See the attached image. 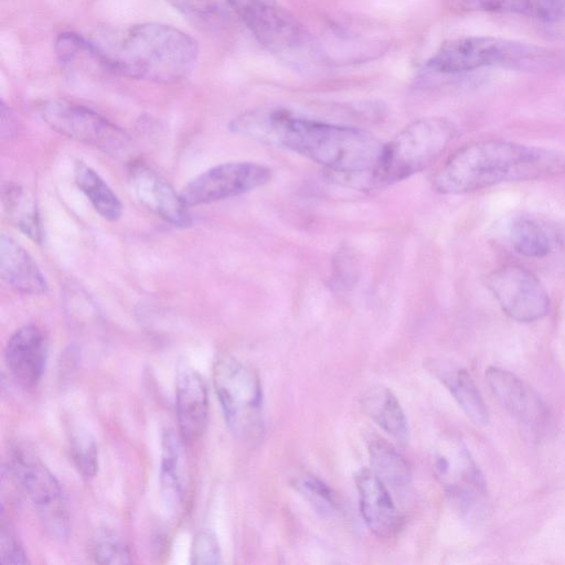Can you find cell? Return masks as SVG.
<instances>
[{
	"instance_id": "obj_1",
	"label": "cell",
	"mask_w": 565,
	"mask_h": 565,
	"mask_svg": "<svg viewBox=\"0 0 565 565\" xmlns=\"http://www.w3.org/2000/svg\"><path fill=\"white\" fill-rule=\"evenodd\" d=\"M233 132L275 141L327 168L332 178L359 189L375 188L373 173L384 143L369 131L295 116L278 107H259L234 118Z\"/></svg>"
},
{
	"instance_id": "obj_2",
	"label": "cell",
	"mask_w": 565,
	"mask_h": 565,
	"mask_svg": "<svg viewBox=\"0 0 565 565\" xmlns=\"http://www.w3.org/2000/svg\"><path fill=\"white\" fill-rule=\"evenodd\" d=\"M565 173V154L504 140H487L457 150L438 170L433 188L463 194L503 182L531 181Z\"/></svg>"
},
{
	"instance_id": "obj_3",
	"label": "cell",
	"mask_w": 565,
	"mask_h": 565,
	"mask_svg": "<svg viewBox=\"0 0 565 565\" xmlns=\"http://www.w3.org/2000/svg\"><path fill=\"white\" fill-rule=\"evenodd\" d=\"M100 47L110 72L157 83L185 77L199 55L193 38L172 25L157 22L134 25L115 47Z\"/></svg>"
},
{
	"instance_id": "obj_4",
	"label": "cell",
	"mask_w": 565,
	"mask_h": 565,
	"mask_svg": "<svg viewBox=\"0 0 565 565\" xmlns=\"http://www.w3.org/2000/svg\"><path fill=\"white\" fill-rule=\"evenodd\" d=\"M556 64V56L543 47L491 36L446 41L427 61V67L445 74L489 66L542 72L554 68Z\"/></svg>"
},
{
	"instance_id": "obj_5",
	"label": "cell",
	"mask_w": 565,
	"mask_h": 565,
	"mask_svg": "<svg viewBox=\"0 0 565 565\" xmlns=\"http://www.w3.org/2000/svg\"><path fill=\"white\" fill-rule=\"evenodd\" d=\"M457 136L456 126L441 117L417 119L390 142L373 173L374 185L405 180L435 162Z\"/></svg>"
},
{
	"instance_id": "obj_6",
	"label": "cell",
	"mask_w": 565,
	"mask_h": 565,
	"mask_svg": "<svg viewBox=\"0 0 565 565\" xmlns=\"http://www.w3.org/2000/svg\"><path fill=\"white\" fill-rule=\"evenodd\" d=\"M213 383L226 425L237 439L254 443L264 433L263 393L256 371L230 354L216 358Z\"/></svg>"
},
{
	"instance_id": "obj_7",
	"label": "cell",
	"mask_w": 565,
	"mask_h": 565,
	"mask_svg": "<svg viewBox=\"0 0 565 565\" xmlns=\"http://www.w3.org/2000/svg\"><path fill=\"white\" fill-rule=\"evenodd\" d=\"M8 468L24 493L46 534L64 541L70 533V516L63 490L51 470L31 449L22 445L11 447Z\"/></svg>"
},
{
	"instance_id": "obj_8",
	"label": "cell",
	"mask_w": 565,
	"mask_h": 565,
	"mask_svg": "<svg viewBox=\"0 0 565 565\" xmlns=\"http://www.w3.org/2000/svg\"><path fill=\"white\" fill-rule=\"evenodd\" d=\"M43 120L58 134L122 157L129 150L127 134L98 113L66 100H50L41 107Z\"/></svg>"
},
{
	"instance_id": "obj_9",
	"label": "cell",
	"mask_w": 565,
	"mask_h": 565,
	"mask_svg": "<svg viewBox=\"0 0 565 565\" xmlns=\"http://www.w3.org/2000/svg\"><path fill=\"white\" fill-rule=\"evenodd\" d=\"M433 461L437 479L460 512L468 518L480 514L486 483L466 446L446 439L435 450Z\"/></svg>"
},
{
	"instance_id": "obj_10",
	"label": "cell",
	"mask_w": 565,
	"mask_h": 565,
	"mask_svg": "<svg viewBox=\"0 0 565 565\" xmlns=\"http://www.w3.org/2000/svg\"><path fill=\"white\" fill-rule=\"evenodd\" d=\"M486 285L502 310L520 322H533L545 317L550 297L539 278L527 269L507 265L491 271Z\"/></svg>"
},
{
	"instance_id": "obj_11",
	"label": "cell",
	"mask_w": 565,
	"mask_h": 565,
	"mask_svg": "<svg viewBox=\"0 0 565 565\" xmlns=\"http://www.w3.org/2000/svg\"><path fill=\"white\" fill-rule=\"evenodd\" d=\"M271 175L268 167L255 162L221 163L191 180L181 196L189 206L206 204L247 193L266 184Z\"/></svg>"
},
{
	"instance_id": "obj_12",
	"label": "cell",
	"mask_w": 565,
	"mask_h": 565,
	"mask_svg": "<svg viewBox=\"0 0 565 565\" xmlns=\"http://www.w3.org/2000/svg\"><path fill=\"white\" fill-rule=\"evenodd\" d=\"M232 12L270 52L295 49L302 41L298 21L271 0H228Z\"/></svg>"
},
{
	"instance_id": "obj_13",
	"label": "cell",
	"mask_w": 565,
	"mask_h": 565,
	"mask_svg": "<svg viewBox=\"0 0 565 565\" xmlns=\"http://www.w3.org/2000/svg\"><path fill=\"white\" fill-rule=\"evenodd\" d=\"M487 383L502 407L531 433L543 436L553 428V415L546 403L526 382L514 373L491 366Z\"/></svg>"
},
{
	"instance_id": "obj_14",
	"label": "cell",
	"mask_w": 565,
	"mask_h": 565,
	"mask_svg": "<svg viewBox=\"0 0 565 565\" xmlns=\"http://www.w3.org/2000/svg\"><path fill=\"white\" fill-rule=\"evenodd\" d=\"M49 356L47 335L36 324L15 330L7 342L4 359L13 380L23 388H34L45 371Z\"/></svg>"
},
{
	"instance_id": "obj_15",
	"label": "cell",
	"mask_w": 565,
	"mask_h": 565,
	"mask_svg": "<svg viewBox=\"0 0 565 565\" xmlns=\"http://www.w3.org/2000/svg\"><path fill=\"white\" fill-rule=\"evenodd\" d=\"M131 188L148 210L175 226L191 224L189 205L171 184L150 167L135 163L129 170Z\"/></svg>"
},
{
	"instance_id": "obj_16",
	"label": "cell",
	"mask_w": 565,
	"mask_h": 565,
	"mask_svg": "<svg viewBox=\"0 0 565 565\" xmlns=\"http://www.w3.org/2000/svg\"><path fill=\"white\" fill-rule=\"evenodd\" d=\"M175 412L183 440L199 439L207 425L209 394L202 376L185 362L177 366Z\"/></svg>"
},
{
	"instance_id": "obj_17",
	"label": "cell",
	"mask_w": 565,
	"mask_h": 565,
	"mask_svg": "<svg viewBox=\"0 0 565 565\" xmlns=\"http://www.w3.org/2000/svg\"><path fill=\"white\" fill-rule=\"evenodd\" d=\"M362 518L370 531L380 539L394 537L402 519L387 487L371 470L363 468L355 475Z\"/></svg>"
},
{
	"instance_id": "obj_18",
	"label": "cell",
	"mask_w": 565,
	"mask_h": 565,
	"mask_svg": "<svg viewBox=\"0 0 565 565\" xmlns=\"http://www.w3.org/2000/svg\"><path fill=\"white\" fill-rule=\"evenodd\" d=\"M183 438L167 429L161 438L160 486L164 503L171 511L179 510L188 492L189 472Z\"/></svg>"
},
{
	"instance_id": "obj_19",
	"label": "cell",
	"mask_w": 565,
	"mask_h": 565,
	"mask_svg": "<svg viewBox=\"0 0 565 565\" xmlns=\"http://www.w3.org/2000/svg\"><path fill=\"white\" fill-rule=\"evenodd\" d=\"M0 275L2 280L23 295H41L47 290L42 271L29 253L13 238H0Z\"/></svg>"
},
{
	"instance_id": "obj_20",
	"label": "cell",
	"mask_w": 565,
	"mask_h": 565,
	"mask_svg": "<svg viewBox=\"0 0 565 565\" xmlns=\"http://www.w3.org/2000/svg\"><path fill=\"white\" fill-rule=\"evenodd\" d=\"M428 369L451 393L465 414L477 425H486L489 412L473 379L467 370L439 360L428 362Z\"/></svg>"
},
{
	"instance_id": "obj_21",
	"label": "cell",
	"mask_w": 565,
	"mask_h": 565,
	"mask_svg": "<svg viewBox=\"0 0 565 565\" xmlns=\"http://www.w3.org/2000/svg\"><path fill=\"white\" fill-rule=\"evenodd\" d=\"M361 406L365 414L394 439L399 443L408 440L409 428L405 413L388 387L375 385L364 391Z\"/></svg>"
},
{
	"instance_id": "obj_22",
	"label": "cell",
	"mask_w": 565,
	"mask_h": 565,
	"mask_svg": "<svg viewBox=\"0 0 565 565\" xmlns=\"http://www.w3.org/2000/svg\"><path fill=\"white\" fill-rule=\"evenodd\" d=\"M55 53L61 67L70 73L98 67L110 72L100 45L74 32H63L55 41Z\"/></svg>"
},
{
	"instance_id": "obj_23",
	"label": "cell",
	"mask_w": 565,
	"mask_h": 565,
	"mask_svg": "<svg viewBox=\"0 0 565 565\" xmlns=\"http://www.w3.org/2000/svg\"><path fill=\"white\" fill-rule=\"evenodd\" d=\"M467 10L515 13L543 21L565 20V0H462Z\"/></svg>"
},
{
	"instance_id": "obj_24",
	"label": "cell",
	"mask_w": 565,
	"mask_h": 565,
	"mask_svg": "<svg viewBox=\"0 0 565 565\" xmlns=\"http://www.w3.org/2000/svg\"><path fill=\"white\" fill-rule=\"evenodd\" d=\"M369 456L372 471L387 487L395 490L406 488L412 478L406 459L381 437H373L369 443Z\"/></svg>"
},
{
	"instance_id": "obj_25",
	"label": "cell",
	"mask_w": 565,
	"mask_h": 565,
	"mask_svg": "<svg viewBox=\"0 0 565 565\" xmlns=\"http://www.w3.org/2000/svg\"><path fill=\"white\" fill-rule=\"evenodd\" d=\"M74 178L77 186L100 216L108 221H117L121 216L120 200L95 170L83 162H77Z\"/></svg>"
},
{
	"instance_id": "obj_26",
	"label": "cell",
	"mask_w": 565,
	"mask_h": 565,
	"mask_svg": "<svg viewBox=\"0 0 565 565\" xmlns=\"http://www.w3.org/2000/svg\"><path fill=\"white\" fill-rule=\"evenodd\" d=\"M3 209L10 222L35 243L42 242V227L34 201L12 183L2 186Z\"/></svg>"
},
{
	"instance_id": "obj_27",
	"label": "cell",
	"mask_w": 565,
	"mask_h": 565,
	"mask_svg": "<svg viewBox=\"0 0 565 565\" xmlns=\"http://www.w3.org/2000/svg\"><path fill=\"white\" fill-rule=\"evenodd\" d=\"M193 25L204 30L222 26L231 10L228 0H166Z\"/></svg>"
},
{
	"instance_id": "obj_28",
	"label": "cell",
	"mask_w": 565,
	"mask_h": 565,
	"mask_svg": "<svg viewBox=\"0 0 565 565\" xmlns=\"http://www.w3.org/2000/svg\"><path fill=\"white\" fill-rule=\"evenodd\" d=\"M510 239L514 249L525 257L542 258L551 252L545 231L527 217H519L511 224Z\"/></svg>"
},
{
	"instance_id": "obj_29",
	"label": "cell",
	"mask_w": 565,
	"mask_h": 565,
	"mask_svg": "<svg viewBox=\"0 0 565 565\" xmlns=\"http://www.w3.org/2000/svg\"><path fill=\"white\" fill-rule=\"evenodd\" d=\"M90 555L98 564L131 563V552L121 535L109 526H100L93 533Z\"/></svg>"
},
{
	"instance_id": "obj_30",
	"label": "cell",
	"mask_w": 565,
	"mask_h": 565,
	"mask_svg": "<svg viewBox=\"0 0 565 565\" xmlns=\"http://www.w3.org/2000/svg\"><path fill=\"white\" fill-rule=\"evenodd\" d=\"M70 455L77 471L84 478H93L98 470V449L89 431L76 428L70 436Z\"/></svg>"
},
{
	"instance_id": "obj_31",
	"label": "cell",
	"mask_w": 565,
	"mask_h": 565,
	"mask_svg": "<svg viewBox=\"0 0 565 565\" xmlns=\"http://www.w3.org/2000/svg\"><path fill=\"white\" fill-rule=\"evenodd\" d=\"M292 486L319 513L331 515L337 511L334 493L313 475L302 473L296 477Z\"/></svg>"
},
{
	"instance_id": "obj_32",
	"label": "cell",
	"mask_w": 565,
	"mask_h": 565,
	"mask_svg": "<svg viewBox=\"0 0 565 565\" xmlns=\"http://www.w3.org/2000/svg\"><path fill=\"white\" fill-rule=\"evenodd\" d=\"M190 562L192 564L212 565L222 562L220 543L212 530L199 531L192 541Z\"/></svg>"
},
{
	"instance_id": "obj_33",
	"label": "cell",
	"mask_w": 565,
	"mask_h": 565,
	"mask_svg": "<svg viewBox=\"0 0 565 565\" xmlns=\"http://www.w3.org/2000/svg\"><path fill=\"white\" fill-rule=\"evenodd\" d=\"M0 558L2 564H29L26 552L10 526L2 522L0 530Z\"/></svg>"
}]
</instances>
